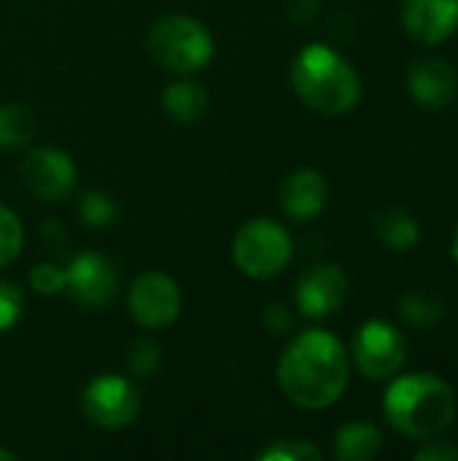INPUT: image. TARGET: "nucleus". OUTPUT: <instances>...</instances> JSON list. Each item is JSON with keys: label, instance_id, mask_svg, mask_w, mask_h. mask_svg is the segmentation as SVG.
Instances as JSON below:
<instances>
[{"label": "nucleus", "instance_id": "f257e3e1", "mask_svg": "<svg viewBox=\"0 0 458 461\" xmlns=\"http://www.w3.org/2000/svg\"><path fill=\"white\" fill-rule=\"evenodd\" d=\"M346 346L327 330L300 332L278 359V386L302 411L332 408L348 389Z\"/></svg>", "mask_w": 458, "mask_h": 461}, {"label": "nucleus", "instance_id": "f03ea898", "mask_svg": "<svg viewBox=\"0 0 458 461\" xmlns=\"http://www.w3.org/2000/svg\"><path fill=\"white\" fill-rule=\"evenodd\" d=\"M383 419L408 440L440 438L456 421V392L435 373L400 375L383 394Z\"/></svg>", "mask_w": 458, "mask_h": 461}, {"label": "nucleus", "instance_id": "7ed1b4c3", "mask_svg": "<svg viewBox=\"0 0 458 461\" xmlns=\"http://www.w3.org/2000/svg\"><path fill=\"white\" fill-rule=\"evenodd\" d=\"M292 86L316 113L346 116L362 100L356 68L327 43H308L292 62Z\"/></svg>", "mask_w": 458, "mask_h": 461}, {"label": "nucleus", "instance_id": "20e7f679", "mask_svg": "<svg viewBox=\"0 0 458 461\" xmlns=\"http://www.w3.org/2000/svg\"><path fill=\"white\" fill-rule=\"evenodd\" d=\"M151 57L173 73H194L213 57V38L202 22L181 14L162 16L148 30Z\"/></svg>", "mask_w": 458, "mask_h": 461}, {"label": "nucleus", "instance_id": "39448f33", "mask_svg": "<svg viewBox=\"0 0 458 461\" xmlns=\"http://www.w3.org/2000/svg\"><path fill=\"white\" fill-rule=\"evenodd\" d=\"M292 251V235L275 219H251L238 230L232 240V259L238 270L256 281L283 273Z\"/></svg>", "mask_w": 458, "mask_h": 461}, {"label": "nucleus", "instance_id": "423d86ee", "mask_svg": "<svg viewBox=\"0 0 458 461\" xmlns=\"http://www.w3.org/2000/svg\"><path fill=\"white\" fill-rule=\"evenodd\" d=\"M351 354L367 381H391L408 362V340L391 321L373 319L354 335Z\"/></svg>", "mask_w": 458, "mask_h": 461}, {"label": "nucleus", "instance_id": "0eeeda50", "mask_svg": "<svg viewBox=\"0 0 458 461\" xmlns=\"http://www.w3.org/2000/svg\"><path fill=\"white\" fill-rule=\"evenodd\" d=\"M84 416L100 429H124L138 419V389L121 375H97L81 394Z\"/></svg>", "mask_w": 458, "mask_h": 461}, {"label": "nucleus", "instance_id": "6e6552de", "mask_svg": "<svg viewBox=\"0 0 458 461\" xmlns=\"http://www.w3.org/2000/svg\"><path fill=\"white\" fill-rule=\"evenodd\" d=\"M130 316L146 330H165L181 313V289L165 273H143L130 286Z\"/></svg>", "mask_w": 458, "mask_h": 461}, {"label": "nucleus", "instance_id": "1a4fd4ad", "mask_svg": "<svg viewBox=\"0 0 458 461\" xmlns=\"http://www.w3.org/2000/svg\"><path fill=\"white\" fill-rule=\"evenodd\" d=\"M119 276L111 259L94 251H84L73 257V262L65 270V289L67 297L84 308H103L116 297Z\"/></svg>", "mask_w": 458, "mask_h": 461}, {"label": "nucleus", "instance_id": "9d476101", "mask_svg": "<svg viewBox=\"0 0 458 461\" xmlns=\"http://www.w3.org/2000/svg\"><path fill=\"white\" fill-rule=\"evenodd\" d=\"M19 176L24 186L43 203H62L76 186V165L70 154L59 149H32L24 157Z\"/></svg>", "mask_w": 458, "mask_h": 461}, {"label": "nucleus", "instance_id": "9b49d317", "mask_svg": "<svg viewBox=\"0 0 458 461\" xmlns=\"http://www.w3.org/2000/svg\"><path fill=\"white\" fill-rule=\"evenodd\" d=\"M297 311L308 319H327L348 300V278L335 262L308 267L297 281Z\"/></svg>", "mask_w": 458, "mask_h": 461}, {"label": "nucleus", "instance_id": "f8f14e48", "mask_svg": "<svg viewBox=\"0 0 458 461\" xmlns=\"http://www.w3.org/2000/svg\"><path fill=\"white\" fill-rule=\"evenodd\" d=\"M402 27L421 46H437L458 30V0H402Z\"/></svg>", "mask_w": 458, "mask_h": 461}, {"label": "nucleus", "instance_id": "ddd939ff", "mask_svg": "<svg viewBox=\"0 0 458 461\" xmlns=\"http://www.w3.org/2000/svg\"><path fill=\"white\" fill-rule=\"evenodd\" d=\"M408 92L424 108H448L458 95V76L454 65L437 57H424L413 62L408 70Z\"/></svg>", "mask_w": 458, "mask_h": 461}, {"label": "nucleus", "instance_id": "4468645a", "mask_svg": "<svg viewBox=\"0 0 458 461\" xmlns=\"http://www.w3.org/2000/svg\"><path fill=\"white\" fill-rule=\"evenodd\" d=\"M329 203V184L313 167H300L289 173L281 184V208L300 221L316 219Z\"/></svg>", "mask_w": 458, "mask_h": 461}, {"label": "nucleus", "instance_id": "2eb2a0df", "mask_svg": "<svg viewBox=\"0 0 458 461\" xmlns=\"http://www.w3.org/2000/svg\"><path fill=\"white\" fill-rule=\"evenodd\" d=\"M383 451V432L373 421H348L335 432L332 454L340 461H370Z\"/></svg>", "mask_w": 458, "mask_h": 461}, {"label": "nucleus", "instance_id": "dca6fc26", "mask_svg": "<svg viewBox=\"0 0 458 461\" xmlns=\"http://www.w3.org/2000/svg\"><path fill=\"white\" fill-rule=\"evenodd\" d=\"M162 103L178 124H197L208 113V89L197 81H175L165 89Z\"/></svg>", "mask_w": 458, "mask_h": 461}, {"label": "nucleus", "instance_id": "f3484780", "mask_svg": "<svg viewBox=\"0 0 458 461\" xmlns=\"http://www.w3.org/2000/svg\"><path fill=\"white\" fill-rule=\"evenodd\" d=\"M375 235L389 251H413L421 243V224L402 208H389L375 219Z\"/></svg>", "mask_w": 458, "mask_h": 461}, {"label": "nucleus", "instance_id": "a211bd4d", "mask_svg": "<svg viewBox=\"0 0 458 461\" xmlns=\"http://www.w3.org/2000/svg\"><path fill=\"white\" fill-rule=\"evenodd\" d=\"M397 313L410 327L429 330V327H437L445 319L448 308H445V303L440 297H435L429 292H421V289H410L397 300Z\"/></svg>", "mask_w": 458, "mask_h": 461}, {"label": "nucleus", "instance_id": "6ab92c4d", "mask_svg": "<svg viewBox=\"0 0 458 461\" xmlns=\"http://www.w3.org/2000/svg\"><path fill=\"white\" fill-rule=\"evenodd\" d=\"M35 135V119L30 108L5 103L0 105V146L3 149H19L30 143Z\"/></svg>", "mask_w": 458, "mask_h": 461}, {"label": "nucleus", "instance_id": "aec40b11", "mask_svg": "<svg viewBox=\"0 0 458 461\" xmlns=\"http://www.w3.org/2000/svg\"><path fill=\"white\" fill-rule=\"evenodd\" d=\"M78 216L86 227H94V230H103V227H113L116 219H119V205L111 194L100 192V189H92L81 197L78 203Z\"/></svg>", "mask_w": 458, "mask_h": 461}, {"label": "nucleus", "instance_id": "412c9836", "mask_svg": "<svg viewBox=\"0 0 458 461\" xmlns=\"http://www.w3.org/2000/svg\"><path fill=\"white\" fill-rule=\"evenodd\" d=\"M321 451L310 440L300 438H286L270 443L265 451H259V461H319Z\"/></svg>", "mask_w": 458, "mask_h": 461}, {"label": "nucleus", "instance_id": "4be33fe9", "mask_svg": "<svg viewBox=\"0 0 458 461\" xmlns=\"http://www.w3.org/2000/svg\"><path fill=\"white\" fill-rule=\"evenodd\" d=\"M22 240H24V230L19 216L11 208L0 205V267L11 265L19 257Z\"/></svg>", "mask_w": 458, "mask_h": 461}, {"label": "nucleus", "instance_id": "5701e85b", "mask_svg": "<svg viewBox=\"0 0 458 461\" xmlns=\"http://www.w3.org/2000/svg\"><path fill=\"white\" fill-rule=\"evenodd\" d=\"M162 365V351L154 340H138L130 346L127 354V367L138 375V378H151L159 373Z\"/></svg>", "mask_w": 458, "mask_h": 461}, {"label": "nucleus", "instance_id": "b1692460", "mask_svg": "<svg viewBox=\"0 0 458 461\" xmlns=\"http://www.w3.org/2000/svg\"><path fill=\"white\" fill-rule=\"evenodd\" d=\"M22 313H24L22 289L11 281L0 278V332H8L11 327H16Z\"/></svg>", "mask_w": 458, "mask_h": 461}, {"label": "nucleus", "instance_id": "393cba45", "mask_svg": "<svg viewBox=\"0 0 458 461\" xmlns=\"http://www.w3.org/2000/svg\"><path fill=\"white\" fill-rule=\"evenodd\" d=\"M30 286L38 292V294H59L65 289V270L57 267V265H35L32 273H30Z\"/></svg>", "mask_w": 458, "mask_h": 461}, {"label": "nucleus", "instance_id": "a878e982", "mask_svg": "<svg viewBox=\"0 0 458 461\" xmlns=\"http://www.w3.org/2000/svg\"><path fill=\"white\" fill-rule=\"evenodd\" d=\"M416 461H458V448L445 440H424V446L416 451Z\"/></svg>", "mask_w": 458, "mask_h": 461}, {"label": "nucleus", "instance_id": "bb28decb", "mask_svg": "<svg viewBox=\"0 0 458 461\" xmlns=\"http://www.w3.org/2000/svg\"><path fill=\"white\" fill-rule=\"evenodd\" d=\"M265 324L270 327V332L281 335V332H286L292 327V316H289V311L283 305H270L267 313H265Z\"/></svg>", "mask_w": 458, "mask_h": 461}, {"label": "nucleus", "instance_id": "cd10ccee", "mask_svg": "<svg viewBox=\"0 0 458 461\" xmlns=\"http://www.w3.org/2000/svg\"><path fill=\"white\" fill-rule=\"evenodd\" d=\"M451 257H454V262H456L458 267V224L456 230H454V240H451Z\"/></svg>", "mask_w": 458, "mask_h": 461}, {"label": "nucleus", "instance_id": "c85d7f7f", "mask_svg": "<svg viewBox=\"0 0 458 461\" xmlns=\"http://www.w3.org/2000/svg\"><path fill=\"white\" fill-rule=\"evenodd\" d=\"M0 461H16V454H11V451L0 448Z\"/></svg>", "mask_w": 458, "mask_h": 461}]
</instances>
